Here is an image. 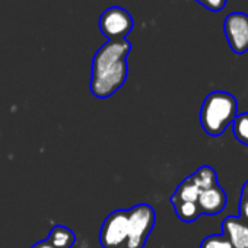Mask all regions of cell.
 Here are the masks:
<instances>
[{
  "mask_svg": "<svg viewBox=\"0 0 248 248\" xmlns=\"http://www.w3.org/2000/svg\"><path fill=\"white\" fill-rule=\"evenodd\" d=\"M130 51L132 44L126 38L107 41L98 48L91 69V92L93 96L109 98L124 85L129 73L127 56Z\"/></svg>",
  "mask_w": 248,
  "mask_h": 248,
  "instance_id": "1",
  "label": "cell"
},
{
  "mask_svg": "<svg viewBox=\"0 0 248 248\" xmlns=\"http://www.w3.org/2000/svg\"><path fill=\"white\" fill-rule=\"evenodd\" d=\"M236 114V98L225 91H213L204 98L202 104L200 124L209 136L217 138L225 133L229 124H232Z\"/></svg>",
  "mask_w": 248,
  "mask_h": 248,
  "instance_id": "2",
  "label": "cell"
},
{
  "mask_svg": "<svg viewBox=\"0 0 248 248\" xmlns=\"http://www.w3.org/2000/svg\"><path fill=\"white\" fill-rule=\"evenodd\" d=\"M129 233L124 248H143L156 220L155 209L151 204L142 203L127 209Z\"/></svg>",
  "mask_w": 248,
  "mask_h": 248,
  "instance_id": "3",
  "label": "cell"
},
{
  "mask_svg": "<svg viewBox=\"0 0 248 248\" xmlns=\"http://www.w3.org/2000/svg\"><path fill=\"white\" fill-rule=\"evenodd\" d=\"M135 27L133 16L121 6L107 8L99 16V30L108 40H124Z\"/></svg>",
  "mask_w": 248,
  "mask_h": 248,
  "instance_id": "4",
  "label": "cell"
},
{
  "mask_svg": "<svg viewBox=\"0 0 248 248\" xmlns=\"http://www.w3.org/2000/svg\"><path fill=\"white\" fill-rule=\"evenodd\" d=\"M129 220L127 209L111 212L99 231V244L102 248H124L127 242Z\"/></svg>",
  "mask_w": 248,
  "mask_h": 248,
  "instance_id": "5",
  "label": "cell"
},
{
  "mask_svg": "<svg viewBox=\"0 0 248 248\" xmlns=\"http://www.w3.org/2000/svg\"><path fill=\"white\" fill-rule=\"evenodd\" d=\"M223 32L231 50L241 56L248 51V15L232 12L225 18Z\"/></svg>",
  "mask_w": 248,
  "mask_h": 248,
  "instance_id": "6",
  "label": "cell"
},
{
  "mask_svg": "<svg viewBox=\"0 0 248 248\" xmlns=\"http://www.w3.org/2000/svg\"><path fill=\"white\" fill-rule=\"evenodd\" d=\"M226 202H228V197H226L225 190L220 187V184L202 190L197 199V204H199L202 215H210V216L219 215L220 212H223Z\"/></svg>",
  "mask_w": 248,
  "mask_h": 248,
  "instance_id": "7",
  "label": "cell"
},
{
  "mask_svg": "<svg viewBox=\"0 0 248 248\" xmlns=\"http://www.w3.org/2000/svg\"><path fill=\"white\" fill-rule=\"evenodd\" d=\"M222 235L233 248H248V222L239 216H226L222 220Z\"/></svg>",
  "mask_w": 248,
  "mask_h": 248,
  "instance_id": "8",
  "label": "cell"
},
{
  "mask_svg": "<svg viewBox=\"0 0 248 248\" xmlns=\"http://www.w3.org/2000/svg\"><path fill=\"white\" fill-rule=\"evenodd\" d=\"M200 188L194 184V181L191 180V177L186 178L174 191V194L171 196V203L177 204V203H197L199 194H200Z\"/></svg>",
  "mask_w": 248,
  "mask_h": 248,
  "instance_id": "9",
  "label": "cell"
},
{
  "mask_svg": "<svg viewBox=\"0 0 248 248\" xmlns=\"http://www.w3.org/2000/svg\"><path fill=\"white\" fill-rule=\"evenodd\" d=\"M47 239L56 248H72L76 242V235L70 228L64 225H56L50 231Z\"/></svg>",
  "mask_w": 248,
  "mask_h": 248,
  "instance_id": "10",
  "label": "cell"
},
{
  "mask_svg": "<svg viewBox=\"0 0 248 248\" xmlns=\"http://www.w3.org/2000/svg\"><path fill=\"white\" fill-rule=\"evenodd\" d=\"M191 180L194 181V184L200 188V190H204V188H209L212 186H216L219 184L217 181V174L216 171L209 167V165H204V167H200L194 174L190 175Z\"/></svg>",
  "mask_w": 248,
  "mask_h": 248,
  "instance_id": "11",
  "label": "cell"
},
{
  "mask_svg": "<svg viewBox=\"0 0 248 248\" xmlns=\"http://www.w3.org/2000/svg\"><path fill=\"white\" fill-rule=\"evenodd\" d=\"M232 132L239 143L248 146V112L236 114L232 121Z\"/></svg>",
  "mask_w": 248,
  "mask_h": 248,
  "instance_id": "12",
  "label": "cell"
},
{
  "mask_svg": "<svg viewBox=\"0 0 248 248\" xmlns=\"http://www.w3.org/2000/svg\"><path fill=\"white\" fill-rule=\"evenodd\" d=\"M172 206L175 209V215L178 216V219L187 223L197 220L202 215L197 203H177Z\"/></svg>",
  "mask_w": 248,
  "mask_h": 248,
  "instance_id": "13",
  "label": "cell"
},
{
  "mask_svg": "<svg viewBox=\"0 0 248 248\" xmlns=\"http://www.w3.org/2000/svg\"><path fill=\"white\" fill-rule=\"evenodd\" d=\"M200 248H233V247L225 235L212 233V235H207L206 238H203Z\"/></svg>",
  "mask_w": 248,
  "mask_h": 248,
  "instance_id": "14",
  "label": "cell"
},
{
  "mask_svg": "<svg viewBox=\"0 0 248 248\" xmlns=\"http://www.w3.org/2000/svg\"><path fill=\"white\" fill-rule=\"evenodd\" d=\"M238 212H239L238 216L248 222V181H245V184L242 186L239 202H238Z\"/></svg>",
  "mask_w": 248,
  "mask_h": 248,
  "instance_id": "15",
  "label": "cell"
},
{
  "mask_svg": "<svg viewBox=\"0 0 248 248\" xmlns=\"http://www.w3.org/2000/svg\"><path fill=\"white\" fill-rule=\"evenodd\" d=\"M203 8H206L210 12H222L226 6L228 0H196Z\"/></svg>",
  "mask_w": 248,
  "mask_h": 248,
  "instance_id": "16",
  "label": "cell"
},
{
  "mask_svg": "<svg viewBox=\"0 0 248 248\" xmlns=\"http://www.w3.org/2000/svg\"><path fill=\"white\" fill-rule=\"evenodd\" d=\"M31 248H56V247H53V245L48 242V239L46 238V239H43V241H40V242L34 244Z\"/></svg>",
  "mask_w": 248,
  "mask_h": 248,
  "instance_id": "17",
  "label": "cell"
}]
</instances>
